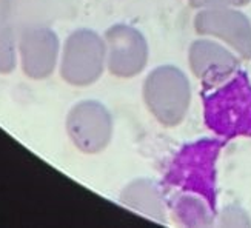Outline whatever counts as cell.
<instances>
[{"label":"cell","instance_id":"obj_1","mask_svg":"<svg viewBox=\"0 0 251 228\" xmlns=\"http://www.w3.org/2000/svg\"><path fill=\"white\" fill-rule=\"evenodd\" d=\"M213 93L203 96V119L211 131L226 139L251 136V82L239 70Z\"/></svg>","mask_w":251,"mask_h":228},{"label":"cell","instance_id":"obj_2","mask_svg":"<svg viewBox=\"0 0 251 228\" xmlns=\"http://www.w3.org/2000/svg\"><path fill=\"white\" fill-rule=\"evenodd\" d=\"M219 150L221 142L211 139H202L185 145L170 162L163 176V187L177 188L180 193L198 194L214 207V164Z\"/></svg>","mask_w":251,"mask_h":228},{"label":"cell","instance_id":"obj_3","mask_svg":"<svg viewBox=\"0 0 251 228\" xmlns=\"http://www.w3.org/2000/svg\"><path fill=\"white\" fill-rule=\"evenodd\" d=\"M142 91L148 111L160 125L171 128L183 122L191 103V85L180 68L160 65L151 70Z\"/></svg>","mask_w":251,"mask_h":228},{"label":"cell","instance_id":"obj_4","mask_svg":"<svg viewBox=\"0 0 251 228\" xmlns=\"http://www.w3.org/2000/svg\"><path fill=\"white\" fill-rule=\"evenodd\" d=\"M60 76L65 82L86 86L97 82L106 70L103 36L93 29H75L60 50Z\"/></svg>","mask_w":251,"mask_h":228},{"label":"cell","instance_id":"obj_5","mask_svg":"<svg viewBox=\"0 0 251 228\" xmlns=\"http://www.w3.org/2000/svg\"><path fill=\"white\" fill-rule=\"evenodd\" d=\"M194 29L203 37L222 42L242 60L251 59V22L239 8L198 9Z\"/></svg>","mask_w":251,"mask_h":228},{"label":"cell","instance_id":"obj_6","mask_svg":"<svg viewBox=\"0 0 251 228\" xmlns=\"http://www.w3.org/2000/svg\"><path fill=\"white\" fill-rule=\"evenodd\" d=\"M106 48V70L114 77L131 79L145 70L150 47L142 32L126 24H116L103 34Z\"/></svg>","mask_w":251,"mask_h":228},{"label":"cell","instance_id":"obj_7","mask_svg":"<svg viewBox=\"0 0 251 228\" xmlns=\"http://www.w3.org/2000/svg\"><path fill=\"white\" fill-rule=\"evenodd\" d=\"M67 133L82 153H100L110 145L113 137L111 113L97 101H82L67 116Z\"/></svg>","mask_w":251,"mask_h":228},{"label":"cell","instance_id":"obj_8","mask_svg":"<svg viewBox=\"0 0 251 228\" xmlns=\"http://www.w3.org/2000/svg\"><path fill=\"white\" fill-rule=\"evenodd\" d=\"M241 57L222 42L202 37L188 48V63L193 74L206 88L221 85L239 71Z\"/></svg>","mask_w":251,"mask_h":228},{"label":"cell","instance_id":"obj_9","mask_svg":"<svg viewBox=\"0 0 251 228\" xmlns=\"http://www.w3.org/2000/svg\"><path fill=\"white\" fill-rule=\"evenodd\" d=\"M17 54L24 73L31 79H47L56 70L60 59L57 34L45 26H31L17 37Z\"/></svg>","mask_w":251,"mask_h":228},{"label":"cell","instance_id":"obj_10","mask_svg":"<svg viewBox=\"0 0 251 228\" xmlns=\"http://www.w3.org/2000/svg\"><path fill=\"white\" fill-rule=\"evenodd\" d=\"M119 201L128 210L157 224L167 222V199L156 182L147 177H137L122 188Z\"/></svg>","mask_w":251,"mask_h":228},{"label":"cell","instance_id":"obj_11","mask_svg":"<svg viewBox=\"0 0 251 228\" xmlns=\"http://www.w3.org/2000/svg\"><path fill=\"white\" fill-rule=\"evenodd\" d=\"M170 213L176 224L183 227H210L216 224V210L202 196L177 193L170 201Z\"/></svg>","mask_w":251,"mask_h":228},{"label":"cell","instance_id":"obj_12","mask_svg":"<svg viewBox=\"0 0 251 228\" xmlns=\"http://www.w3.org/2000/svg\"><path fill=\"white\" fill-rule=\"evenodd\" d=\"M17 62V39L11 28H0V74L11 73Z\"/></svg>","mask_w":251,"mask_h":228},{"label":"cell","instance_id":"obj_13","mask_svg":"<svg viewBox=\"0 0 251 228\" xmlns=\"http://www.w3.org/2000/svg\"><path fill=\"white\" fill-rule=\"evenodd\" d=\"M216 224L221 227H251V218L241 205L233 203L216 216Z\"/></svg>","mask_w":251,"mask_h":228},{"label":"cell","instance_id":"obj_14","mask_svg":"<svg viewBox=\"0 0 251 228\" xmlns=\"http://www.w3.org/2000/svg\"><path fill=\"white\" fill-rule=\"evenodd\" d=\"M188 5L196 9H206V8H241L248 5L251 0H187Z\"/></svg>","mask_w":251,"mask_h":228},{"label":"cell","instance_id":"obj_15","mask_svg":"<svg viewBox=\"0 0 251 228\" xmlns=\"http://www.w3.org/2000/svg\"><path fill=\"white\" fill-rule=\"evenodd\" d=\"M13 0H0V28L6 26V22L11 16Z\"/></svg>","mask_w":251,"mask_h":228}]
</instances>
